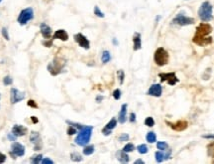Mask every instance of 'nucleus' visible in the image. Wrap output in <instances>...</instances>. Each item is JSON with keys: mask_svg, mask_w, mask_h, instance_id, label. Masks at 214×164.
I'll return each mask as SVG.
<instances>
[{"mask_svg": "<svg viewBox=\"0 0 214 164\" xmlns=\"http://www.w3.org/2000/svg\"><path fill=\"white\" fill-rule=\"evenodd\" d=\"M12 83H13V80H12L11 77L6 76L5 78L3 79V84L5 86H10V85H12Z\"/></svg>", "mask_w": 214, "mask_h": 164, "instance_id": "38", "label": "nucleus"}, {"mask_svg": "<svg viewBox=\"0 0 214 164\" xmlns=\"http://www.w3.org/2000/svg\"></svg>", "mask_w": 214, "mask_h": 164, "instance_id": "54", "label": "nucleus"}, {"mask_svg": "<svg viewBox=\"0 0 214 164\" xmlns=\"http://www.w3.org/2000/svg\"><path fill=\"white\" fill-rule=\"evenodd\" d=\"M113 43L115 44V45H117V44H118V42H117V41H116V39H115V38L113 39Z\"/></svg>", "mask_w": 214, "mask_h": 164, "instance_id": "52", "label": "nucleus"}, {"mask_svg": "<svg viewBox=\"0 0 214 164\" xmlns=\"http://www.w3.org/2000/svg\"><path fill=\"white\" fill-rule=\"evenodd\" d=\"M116 157H117L118 161L121 163H128L129 162V155L127 154V152H125L124 150H118L116 152Z\"/></svg>", "mask_w": 214, "mask_h": 164, "instance_id": "21", "label": "nucleus"}, {"mask_svg": "<svg viewBox=\"0 0 214 164\" xmlns=\"http://www.w3.org/2000/svg\"><path fill=\"white\" fill-rule=\"evenodd\" d=\"M5 160H6V155L0 152V163L5 162Z\"/></svg>", "mask_w": 214, "mask_h": 164, "instance_id": "47", "label": "nucleus"}, {"mask_svg": "<svg viewBox=\"0 0 214 164\" xmlns=\"http://www.w3.org/2000/svg\"><path fill=\"white\" fill-rule=\"evenodd\" d=\"M7 137H8V139L10 140V141H15L16 138H17V136L14 133H12V132H11V133H8Z\"/></svg>", "mask_w": 214, "mask_h": 164, "instance_id": "42", "label": "nucleus"}, {"mask_svg": "<svg viewBox=\"0 0 214 164\" xmlns=\"http://www.w3.org/2000/svg\"><path fill=\"white\" fill-rule=\"evenodd\" d=\"M129 121H130V122H132V123L136 122V114L134 113H130V118H129Z\"/></svg>", "mask_w": 214, "mask_h": 164, "instance_id": "45", "label": "nucleus"}, {"mask_svg": "<svg viewBox=\"0 0 214 164\" xmlns=\"http://www.w3.org/2000/svg\"><path fill=\"white\" fill-rule=\"evenodd\" d=\"M2 35H3V37L5 38L6 40H9V34H8V31L6 28H3L2 29Z\"/></svg>", "mask_w": 214, "mask_h": 164, "instance_id": "43", "label": "nucleus"}, {"mask_svg": "<svg viewBox=\"0 0 214 164\" xmlns=\"http://www.w3.org/2000/svg\"><path fill=\"white\" fill-rule=\"evenodd\" d=\"M133 49L134 51H138L142 48V39H141V34L136 32L133 36Z\"/></svg>", "mask_w": 214, "mask_h": 164, "instance_id": "20", "label": "nucleus"}, {"mask_svg": "<svg viewBox=\"0 0 214 164\" xmlns=\"http://www.w3.org/2000/svg\"><path fill=\"white\" fill-rule=\"evenodd\" d=\"M137 150L140 154H146V153H148L149 148L146 144H139L137 146Z\"/></svg>", "mask_w": 214, "mask_h": 164, "instance_id": "27", "label": "nucleus"}, {"mask_svg": "<svg viewBox=\"0 0 214 164\" xmlns=\"http://www.w3.org/2000/svg\"><path fill=\"white\" fill-rule=\"evenodd\" d=\"M194 18L192 17H188L185 15V12L184 11H181L178 14L172 19V24H175V25H178V26H187V25H192L194 24Z\"/></svg>", "mask_w": 214, "mask_h": 164, "instance_id": "6", "label": "nucleus"}, {"mask_svg": "<svg viewBox=\"0 0 214 164\" xmlns=\"http://www.w3.org/2000/svg\"><path fill=\"white\" fill-rule=\"evenodd\" d=\"M127 108H128L127 104L122 105L121 109H120L119 114H118V122H120V123L126 122V121H127Z\"/></svg>", "mask_w": 214, "mask_h": 164, "instance_id": "18", "label": "nucleus"}, {"mask_svg": "<svg viewBox=\"0 0 214 164\" xmlns=\"http://www.w3.org/2000/svg\"><path fill=\"white\" fill-rule=\"evenodd\" d=\"M134 149H135V145H134L133 143H127L123 147V150H124L125 152H127V153L134 151Z\"/></svg>", "mask_w": 214, "mask_h": 164, "instance_id": "32", "label": "nucleus"}, {"mask_svg": "<svg viewBox=\"0 0 214 164\" xmlns=\"http://www.w3.org/2000/svg\"><path fill=\"white\" fill-rule=\"evenodd\" d=\"M157 148L159 150H162V151H166L168 148V144L164 141H159V142H157Z\"/></svg>", "mask_w": 214, "mask_h": 164, "instance_id": "28", "label": "nucleus"}, {"mask_svg": "<svg viewBox=\"0 0 214 164\" xmlns=\"http://www.w3.org/2000/svg\"><path fill=\"white\" fill-rule=\"evenodd\" d=\"M53 39H59V40H61V41H68L69 34H68V32H66L65 30L59 29V30L56 31L55 34H54Z\"/></svg>", "mask_w": 214, "mask_h": 164, "instance_id": "19", "label": "nucleus"}, {"mask_svg": "<svg viewBox=\"0 0 214 164\" xmlns=\"http://www.w3.org/2000/svg\"><path fill=\"white\" fill-rule=\"evenodd\" d=\"M82 152H83L84 155H91L93 152H94V145H93V144L87 145L86 144L85 146H84Z\"/></svg>", "mask_w": 214, "mask_h": 164, "instance_id": "25", "label": "nucleus"}, {"mask_svg": "<svg viewBox=\"0 0 214 164\" xmlns=\"http://www.w3.org/2000/svg\"><path fill=\"white\" fill-rule=\"evenodd\" d=\"M66 132H68L69 135H73V134H75V133H77V128H75L74 126L69 125V126L68 127V130H66Z\"/></svg>", "mask_w": 214, "mask_h": 164, "instance_id": "35", "label": "nucleus"}, {"mask_svg": "<svg viewBox=\"0 0 214 164\" xmlns=\"http://www.w3.org/2000/svg\"><path fill=\"white\" fill-rule=\"evenodd\" d=\"M202 138L214 140V133H212V134H203V135H202Z\"/></svg>", "mask_w": 214, "mask_h": 164, "instance_id": "44", "label": "nucleus"}, {"mask_svg": "<svg viewBox=\"0 0 214 164\" xmlns=\"http://www.w3.org/2000/svg\"><path fill=\"white\" fill-rule=\"evenodd\" d=\"M66 123H68L69 125H73V126H74V127L77 128V129H78V130H80V129H81V128L83 127V125H79V123L73 122V121H66Z\"/></svg>", "mask_w": 214, "mask_h": 164, "instance_id": "37", "label": "nucleus"}, {"mask_svg": "<svg viewBox=\"0 0 214 164\" xmlns=\"http://www.w3.org/2000/svg\"><path fill=\"white\" fill-rule=\"evenodd\" d=\"M43 44H44V45H46L47 47H51V46L53 45V40H50V41H49V42H48V41H46V42H44Z\"/></svg>", "mask_w": 214, "mask_h": 164, "instance_id": "49", "label": "nucleus"}, {"mask_svg": "<svg viewBox=\"0 0 214 164\" xmlns=\"http://www.w3.org/2000/svg\"><path fill=\"white\" fill-rule=\"evenodd\" d=\"M33 18H34L33 8L28 7V8H25V9H23L20 12V14L17 18V21L20 25L24 26V25H26L27 23H28L30 20H32Z\"/></svg>", "mask_w": 214, "mask_h": 164, "instance_id": "7", "label": "nucleus"}, {"mask_svg": "<svg viewBox=\"0 0 214 164\" xmlns=\"http://www.w3.org/2000/svg\"><path fill=\"white\" fill-rule=\"evenodd\" d=\"M25 99V94L24 92H20L15 88H12L10 91V100L11 104H17L19 101L23 100Z\"/></svg>", "mask_w": 214, "mask_h": 164, "instance_id": "13", "label": "nucleus"}, {"mask_svg": "<svg viewBox=\"0 0 214 164\" xmlns=\"http://www.w3.org/2000/svg\"><path fill=\"white\" fill-rule=\"evenodd\" d=\"M147 94L149 96H155V97H160L163 94V87L160 85V84H153L150 88Z\"/></svg>", "mask_w": 214, "mask_h": 164, "instance_id": "14", "label": "nucleus"}, {"mask_svg": "<svg viewBox=\"0 0 214 164\" xmlns=\"http://www.w3.org/2000/svg\"><path fill=\"white\" fill-rule=\"evenodd\" d=\"M42 159H43V155L42 154L34 155V156L31 158V162L34 163V164H38V163H41Z\"/></svg>", "mask_w": 214, "mask_h": 164, "instance_id": "30", "label": "nucleus"}, {"mask_svg": "<svg viewBox=\"0 0 214 164\" xmlns=\"http://www.w3.org/2000/svg\"><path fill=\"white\" fill-rule=\"evenodd\" d=\"M1 1H2V0H0V2H1Z\"/></svg>", "mask_w": 214, "mask_h": 164, "instance_id": "53", "label": "nucleus"}, {"mask_svg": "<svg viewBox=\"0 0 214 164\" xmlns=\"http://www.w3.org/2000/svg\"><path fill=\"white\" fill-rule=\"evenodd\" d=\"M94 14L97 17H99V18H104V16H105L104 13L100 10V8L98 6H94Z\"/></svg>", "mask_w": 214, "mask_h": 164, "instance_id": "34", "label": "nucleus"}, {"mask_svg": "<svg viewBox=\"0 0 214 164\" xmlns=\"http://www.w3.org/2000/svg\"><path fill=\"white\" fill-rule=\"evenodd\" d=\"M166 123H167V125H168L172 130L178 131V132L185 130L187 128V126H188V123H187V121H184V119H180V121H177L176 122H171V121H166Z\"/></svg>", "mask_w": 214, "mask_h": 164, "instance_id": "10", "label": "nucleus"}, {"mask_svg": "<svg viewBox=\"0 0 214 164\" xmlns=\"http://www.w3.org/2000/svg\"><path fill=\"white\" fill-rule=\"evenodd\" d=\"M171 156H172V150L168 148V152L164 153V160H166V159H169Z\"/></svg>", "mask_w": 214, "mask_h": 164, "instance_id": "46", "label": "nucleus"}, {"mask_svg": "<svg viewBox=\"0 0 214 164\" xmlns=\"http://www.w3.org/2000/svg\"><path fill=\"white\" fill-rule=\"evenodd\" d=\"M155 159L158 163H162L164 160V153L162 150H159V151L155 152Z\"/></svg>", "mask_w": 214, "mask_h": 164, "instance_id": "26", "label": "nucleus"}, {"mask_svg": "<svg viewBox=\"0 0 214 164\" xmlns=\"http://www.w3.org/2000/svg\"><path fill=\"white\" fill-rule=\"evenodd\" d=\"M197 14L202 22H209L213 19V6L209 1H204L198 8Z\"/></svg>", "mask_w": 214, "mask_h": 164, "instance_id": "2", "label": "nucleus"}, {"mask_svg": "<svg viewBox=\"0 0 214 164\" xmlns=\"http://www.w3.org/2000/svg\"><path fill=\"white\" fill-rule=\"evenodd\" d=\"M65 66V60H62L61 58H56L49 63L48 71L51 75H53V76H57V75H60L62 72Z\"/></svg>", "mask_w": 214, "mask_h": 164, "instance_id": "5", "label": "nucleus"}, {"mask_svg": "<svg viewBox=\"0 0 214 164\" xmlns=\"http://www.w3.org/2000/svg\"><path fill=\"white\" fill-rule=\"evenodd\" d=\"M25 154V146L23 144H21L19 142H16L14 141L11 144V155L13 158H16L15 156H23Z\"/></svg>", "mask_w": 214, "mask_h": 164, "instance_id": "11", "label": "nucleus"}, {"mask_svg": "<svg viewBox=\"0 0 214 164\" xmlns=\"http://www.w3.org/2000/svg\"><path fill=\"white\" fill-rule=\"evenodd\" d=\"M112 96L116 100H120V97H121V91H120L119 88H116V90H114Z\"/></svg>", "mask_w": 214, "mask_h": 164, "instance_id": "36", "label": "nucleus"}, {"mask_svg": "<svg viewBox=\"0 0 214 164\" xmlns=\"http://www.w3.org/2000/svg\"><path fill=\"white\" fill-rule=\"evenodd\" d=\"M117 77H118V80H119V83L120 85H122V84L124 83V79H125V73L123 70H119L117 71Z\"/></svg>", "mask_w": 214, "mask_h": 164, "instance_id": "33", "label": "nucleus"}, {"mask_svg": "<svg viewBox=\"0 0 214 164\" xmlns=\"http://www.w3.org/2000/svg\"><path fill=\"white\" fill-rule=\"evenodd\" d=\"M27 105H28L29 106H31V108H34V109H37V108H38V105L36 104V101L33 100H28V103H27Z\"/></svg>", "mask_w": 214, "mask_h": 164, "instance_id": "40", "label": "nucleus"}, {"mask_svg": "<svg viewBox=\"0 0 214 164\" xmlns=\"http://www.w3.org/2000/svg\"><path fill=\"white\" fill-rule=\"evenodd\" d=\"M159 78L160 79V82H168L169 86H175L176 84L180 82V80L177 79L176 73H160L159 74Z\"/></svg>", "mask_w": 214, "mask_h": 164, "instance_id": "8", "label": "nucleus"}, {"mask_svg": "<svg viewBox=\"0 0 214 164\" xmlns=\"http://www.w3.org/2000/svg\"><path fill=\"white\" fill-rule=\"evenodd\" d=\"M134 163H135V164H144L145 162H144V160H142V159H137V160Z\"/></svg>", "mask_w": 214, "mask_h": 164, "instance_id": "51", "label": "nucleus"}, {"mask_svg": "<svg viewBox=\"0 0 214 164\" xmlns=\"http://www.w3.org/2000/svg\"><path fill=\"white\" fill-rule=\"evenodd\" d=\"M111 60V55H110V52L109 51H103V53H102V55H101V61H102V63L103 64H107L108 62H110Z\"/></svg>", "mask_w": 214, "mask_h": 164, "instance_id": "24", "label": "nucleus"}, {"mask_svg": "<svg viewBox=\"0 0 214 164\" xmlns=\"http://www.w3.org/2000/svg\"><path fill=\"white\" fill-rule=\"evenodd\" d=\"M206 148H207V155L209 157H211L213 159L212 162L214 163V141H212V142H210V143H208L207 146H206Z\"/></svg>", "mask_w": 214, "mask_h": 164, "instance_id": "23", "label": "nucleus"}, {"mask_svg": "<svg viewBox=\"0 0 214 164\" xmlns=\"http://www.w3.org/2000/svg\"><path fill=\"white\" fill-rule=\"evenodd\" d=\"M129 138H130V136H129V134H127V133H122L121 135L119 136V141H120V142H124V141H128Z\"/></svg>", "mask_w": 214, "mask_h": 164, "instance_id": "39", "label": "nucleus"}, {"mask_svg": "<svg viewBox=\"0 0 214 164\" xmlns=\"http://www.w3.org/2000/svg\"><path fill=\"white\" fill-rule=\"evenodd\" d=\"M70 158L74 162H80L82 160V156L78 152H73L70 154Z\"/></svg>", "mask_w": 214, "mask_h": 164, "instance_id": "29", "label": "nucleus"}, {"mask_svg": "<svg viewBox=\"0 0 214 164\" xmlns=\"http://www.w3.org/2000/svg\"><path fill=\"white\" fill-rule=\"evenodd\" d=\"M93 126H84L78 131V133L75 137V143L79 146H85L90 141L91 135H92Z\"/></svg>", "mask_w": 214, "mask_h": 164, "instance_id": "3", "label": "nucleus"}, {"mask_svg": "<svg viewBox=\"0 0 214 164\" xmlns=\"http://www.w3.org/2000/svg\"><path fill=\"white\" fill-rule=\"evenodd\" d=\"M30 141L34 146V150H41L43 148V141L42 137L40 135L39 132L37 131H32L30 134Z\"/></svg>", "mask_w": 214, "mask_h": 164, "instance_id": "9", "label": "nucleus"}, {"mask_svg": "<svg viewBox=\"0 0 214 164\" xmlns=\"http://www.w3.org/2000/svg\"><path fill=\"white\" fill-rule=\"evenodd\" d=\"M116 125H117V119H116L115 117H112L109 121V122H107V125L103 127V129H102V133H103V135H105V136L110 135L112 130L116 127Z\"/></svg>", "mask_w": 214, "mask_h": 164, "instance_id": "15", "label": "nucleus"}, {"mask_svg": "<svg viewBox=\"0 0 214 164\" xmlns=\"http://www.w3.org/2000/svg\"><path fill=\"white\" fill-rule=\"evenodd\" d=\"M31 119H32V121H33V123H38V121H39V119L36 117H31Z\"/></svg>", "mask_w": 214, "mask_h": 164, "instance_id": "50", "label": "nucleus"}, {"mask_svg": "<svg viewBox=\"0 0 214 164\" xmlns=\"http://www.w3.org/2000/svg\"><path fill=\"white\" fill-rule=\"evenodd\" d=\"M146 140L149 143H155L157 141V135H156L154 131H149L146 135Z\"/></svg>", "mask_w": 214, "mask_h": 164, "instance_id": "22", "label": "nucleus"}, {"mask_svg": "<svg viewBox=\"0 0 214 164\" xmlns=\"http://www.w3.org/2000/svg\"><path fill=\"white\" fill-rule=\"evenodd\" d=\"M41 163H43V164H53V163H54V161H53V160H51L50 158L45 157V158H43V159H42Z\"/></svg>", "mask_w": 214, "mask_h": 164, "instance_id": "41", "label": "nucleus"}, {"mask_svg": "<svg viewBox=\"0 0 214 164\" xmlns=\"http://www.w3.org/2000/svg\"><path fill=\"white\" fill-rule=\"evenodd\" d=\"M154 61L156 65L160 66V67H164L168 64L169 61V54L168 52L164 49V47H160L155 51L154 54Z\"/></svg>", "mask_w": 214, "mask_h": 164, "instance_id": "4", "label": "nucleus"}, {"mask_svg": "<svg viewBox=\"0 0 214 164\" xmlns=\"http://www.w3.org/2000/svg\"><path fill=\"white\" fill-rule=\"evenodd\" d=\"M73 38L75 40V42H77L81 48L85 49V50H88V49L90 48V42H89V40L84 36L83 34L77 33V34L74 35Z\"/></svg>", "mask_w": 214, "mask_h": 164, "instance_id": "12", "label": "nucleus"}, {"mask_svg": "<svg viewBox=\"0 0 214 164\" xmlns=\"http://www.w3.org/2000/svg\"><path fill=\"white\" fill-rule=\"evenodd\" d=\"M144 123H145V125H147L148 127H153L155 125V121L152 117H148L145 119Z\"/></svg>", "mask_w": 214, "mask_h": 164, "instance_id": "31", "label": "nucleus"}, {"mask_svg": "<svg viewBox=\"0 0 214 164\" xmlns=\"http://www.w3.org/2000/svg\"><path fill=\"white\" fill-rule=\"evenodd\" d=\"M212 26L207 23V22H202L200 23L197 27L195 29V34L192 38V41L193 43H195L196 45L198 46H208L212 44L213 42V39L212 37H210L209 35L212 32Z\"/></svg>", "mask_w": 214, "mask_h": 164, "instance_id": "1", "label": "nucleus"}, {"mask_svg": "<svg viewBox=\"0 0 214 164\" xmlns=\"http://www.w3.org/2000/svg\"><path fill=\"white\" fill-rule=\"evenodd\" d=\"M103 99H104L103 96H97L96 99H95V100L97 101V103H101V101L103 100Z\"/></svg>", "mask_w": 214, "mask_h": 164, "instance_id": "48", "label": "nucleus"}, {"mask_svg": "<svg viewBox=\"0 0 214 164\" xmlns=\"http://www.w3.org/2000/svg\"><path fill=\"white\" fill-rule=\"evenodd\" d=\"M40 31H41L42 36L46 40L49 39V38H51V36H52V28L48 24L41 23V25H40Z\"/></svg>", "mask_w": 214, "mask_h": 164, "instance_id": "17", "label": "nucleus"}, {"mask_svg": "<svg viewBox=\"0 0 214 164\" xmlns=\"http://www.w3.org/2000/svg\"><path fill=\"white\" fill-rule=\"evenodd\" d=\"M28 132V129L27 127L20 125H15L12 127V133H14L17 137L18 136H24L26 135V133Z\"/></svg>", "mask_w": 214, "mask_h": 164, "instance_id": "16", "label": "nucleus"}]
</instances>
